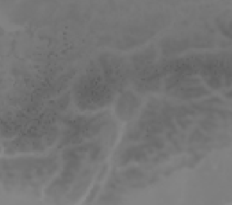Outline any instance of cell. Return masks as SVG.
I'll return each instance as SVG.
<instances>
[{
  "instance_id": "11",
  "label": "cell",
  "mask_w": 232,
  "mask_h": 205,
  "mask_svg": "<svg viewBox=\"0 0 232 205\" xmlns=\"http://www.w3.org/2000/svg\"><path fill=\"white\" fill-rule=\"evenodd\" d=\"M178 123H179V124L182 127H183V128H186L187 126H188L191 122L190 121H185V120L179 119L178 120Z\"/></svg>"
},
{
  "instance_id": "10",
  "label": "cell",
  "mask_w": 232,
  "mask_h": 205,
  "mask_svg": "<svg viewBox=\"0 0 232 205\" xmlns=\"http://www.w3.org/2000/svg\"><path fill=\"white\" fill-rule=\"evenodd\" d=\"M202 138V133H201L200 131H199L198 130H196V131L192 134V135H191L190 139L192 141H199V140H200Z\"/></svg>"
},
{
  "instance_id": "1",
  "label": "cell",
  "mask_w": 232,
  "mask_h": 205,
  "mask_svg": "<svg viewBox=\"0 0 232 205\" xmlns=\"http://www.w3.org/2000/svg\"><path fill=\"white\" fill-rule=\"evenodd\" d=\"M147 145L150 147H155L157 149H162L164 146L163 141L158 138H154L153 136H149L148 138V144Z\"/></svg>"
},
{
  "instance_id": "4",
  "label": "cell",
  "mask_w": 232,
  "mask_h": 205,
  "mask_svg": "<svg viewBox=\"0 0 232 205\" xmlns=\"http://www.w3.org/2000/svg\"><path fill=\"white\" fill-rule=\"evenodd\" d=\"M200 125L202 128L206 131H211L217 127V124L212 121H201L200 122Z\"/></svg>"
},
{
  "instance_id": "2",
  "label": "cell",
  "mask_w": 232,
  "mask_h": 205,
  "mask_svg": "<svg viewBox=\"0 0 232 205\" xmlns=\"http://www.w3.org/2000/svg\"><path fill=\"white\" fill-rule=\"evenodd\" d=\"M125 176L129 179H138V178L143 177L144 173L137 169H130L127 170L125 172Z\"/></svg>"
},
{
  "instance_id": "3",
  "label": "cell",
  "mask_w": 232,
  "mask_h": 205,
  "mask_svg": "<svg viewBox=\"0 0 232 205\" xmlns=\"http://www.w3.org/2000/svg\"><path fill=\"white\" fill-rule=\"evenodd\" d=\"M80 166L81 162L79 159H70V160H68L67 163L65 165V169L73 171V170L79 169Z\"/></svg>"
},
{
  "instance_id": "6",
  "label": "cell",
  "mask_w": 232,
  "mask_h": 205,
  "mask_svg": "<svg viewBox=\"0 0 232 205\" xmlns=\"http://www.w3.org/2000/svg\"><path fill=\"white\" fill-rule=\"evenodd\" d=\"M163 131V127L160 124L155 122L149 127V131L151 133H159Z\"/></svg>"
},
{
  "instance_id": "5",
  "label": "cell",
  "mask_w": 232,
  "mask_h": 205,
  "mask_svg": "<svg viewBox=\"0 0 232 205\" xmlns=\"http://www.w3.org/2000/svg\"><path fill=\"white\" fill-rule=\"evenodd\" d=\"M207 84L214 89H218L220 86V79L217 77H211L207 81Z\"/></svg>"
},
{
  "instance_id": "9",
  "label": "cell",
  "mask_w": 232,
  "mask_h": 205,
  "mask_svg": "<svg viewBox=\"0 0 232 205\" xmlns=\"http://www.w3.org/2000/svg\"><path fill=\"white\" fill-rule=\"evenodd\" d=\"M140 133L138 131H131V132L128 133L127 134V138L128 139L132 140V141H137L140 138Z\"/></svg>"
},
{
  "instance_id": "8",
  "label": "cell",
  "mask_w": 232,
  "mask_h": 205,
  "mask_svg": "<svg viewBox=\"0 0 232 205\" xmlns=\"http://www.w3.org/2000/svg\"><path fill=\"white\" fill-rule=\"evenodd\" d=\"M99 152H100V148L98 146L94 147V148L93 149V151H92V152H91L90 154V160L91 161L96 160Z\"/></svg>"
},
{
  "instance_id": "12",
  "label": "cell",
  "mask_w": 232,
  "mask_h": 205,
  "mask_svg": "<svg viewBox=\"0 0 232 205\" xmlns=\"http://www.w3.org/2000/svg\"><path fill=\"white\" fill-rule=\"evenodd\" d=\"M97 190H98V189H93V190H92V193H91V194H90V195H89V196H90V197H94V195H96V193Z\"/></svg>"
},
{
  "instance_id": "7",
  "label": "cell",
  "mask_w": 232,
  "mask_h": 205,
  "mask_svg": "<svg viewBox=\"0 0 232 205\" xmlns=\"http://www.w3.org/2000/svg\"><path fill=\"white\" fill-rule=\"evenodd\" d=\"M155 117H156L155 112H154L153 110H146V111L144 112L141 118L146 120H150V119H153V118H155Z\"/></svg>"
}]
</instances>
